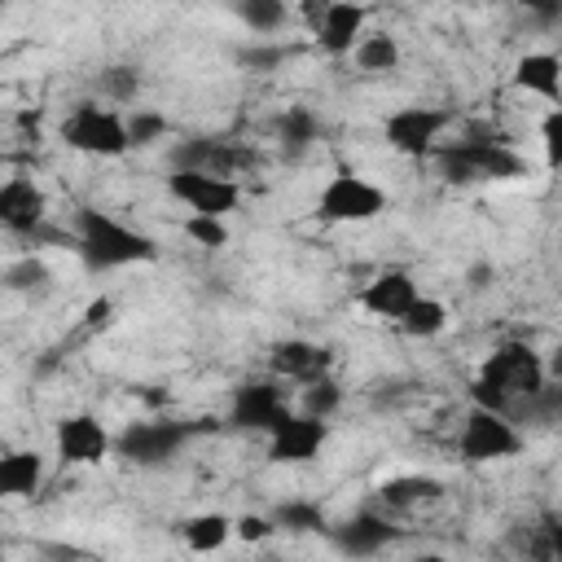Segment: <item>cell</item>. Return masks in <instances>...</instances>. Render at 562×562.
I'll list each match as a JSON object with an SVG mask.
<instances>
[{
	"instance_id": "obj_12",
	"label": "cell",
	"mask_w": 562,
	"mask_h": 562,
	"mask_svg": "<svg viewBox=\"0 0 562 562\" xmlns=\"http://www.w3.org/2000/svg\"><path fill=\"white\" fill-rule=\"evenodd\" d=\"M281 417H290L285 408V391L277 382H246L233 391V404H228V422L241 426V430H272Z\"/></svg>"
},
{
	"instance_id": "obj_17",
	"label": "cell",
	"mask_w": 562,
	"mask_h": 562,
	"mask_svg": "<svg viewBox=\"0 0 562 562\" xmlns=\"http://www.w3.org/2000/svg\"><path fill=\"white\" fill-rule=\"evenodd\" d=\"M171 162L176 167H189V171H215V176H233L246 158L228 145V140H215V136H184L176 149H171Z\"/></svg>"
},
{
	"instance_id": "obj_31",
	"label": "cell",
	"mask_w": 562,
	"mask_h": 562,
	"mask_svg": "<svg viewBox=\"0 0 562 562\" xmlns=\"http://www.w3.org/2000/svg\"><path fill=\"white\" fill-rule=\"evenodd\" d=\"M97 83H101V92L110 101H132L140 92V70H132V66H105Z\"/></svg>"
},
{
	"instance_id": "obj_13",
	"label": "cell",
	"mask_w": 562,
	"mask_h": 562,
	"mask_svg": "<svg viewBox=\"0 0 562 562\" xmlns=\"http://www.w3.org/2000/svg\"><path fill=\"white\" fill-rule=\"evenodd\" d=\"M48 215V198L35 189V180L26 176H9L0 184V224L18 237H31Z\"/></svg>"
},
{
	"instance_id": "obj_28",
	"label": "cell",
	"mask_w": 562,
	"mask_h": 562,
	"mask_svg": "<svg viewBox=\"0 0 562 562\" xmlns=\"http://www.w3.org/2000/svg\"><path fill=\"white\" fill-rule=\"evenodd\" d=\"M299 404H303V413L329 417V413H334V408L342 404V391H338V382H334L329 373H321V378L303 382V395H299Z\"/></svg>"
},
{
	"instance_id": "obj_37",
	"label": "cell",
	"mask_w": 562,
	"mask_h": 562,
	"mask_svg": "<svg viewBox=\"0 0 562 562\" xmlns=\"http://www.w3.org/2000/svg\"><path fill=\"white\" fill-rule=\"evenodd\" d=\"M470 400H474V404H483V408H496V413H505V408H509V400H505L496 386H487L483 378H474V382H470Z\"/></svg>"
},
{
	"instance_id": "obj_1",
	"label": "cell",
	"mask_w": 562,
	"mask_h": 562,
	"mask_svg": "<svg viewBox=\"0 0 562 562\" xmlns=\"http://www.w3.org/2000/svg\"><path fill=\"white\" fill-rule=\"evenodd\" d=\"M75 250L92 272H110V268H127V263H149L158 259V246L149 233L127 228L123 220L97 211V206H79L75 211Z\"/></svg>"
},
{
	"instance_id": "obj_4",
	"label": "cell",
	"mask_w": 562,
	"mask_h": 562,
	"mask_svg": "<svg viewBox=\"0 0 562 562\" xmlns=\"http://www.w3.org/2000/svg\"><path fill=\"white\" fill-rule=\"evenodd\" d=\"M518 452H522V435L505 413L483 408V404H474L465 413L461 435H457V457L465 465H492V461H505Z\"/></svg>"
},
{
	"instance_id": "obj_18",
	"label": "cell",
	"mask_w": 562,
	"mask_h": 562,
	"mask_svg": "<svg viewBox=\"0 0 562 562\" xmlns=\"http://www.w3.org/2000/svg\"><path fill=\"white\" fill-rule=\"evenodd\" d=\"M514 88H522L531 97H544V101H558L562 97V57H553V53H522L514 61Z\"/></svg>"
},
{
	"instance_id": "obj_9",
	"label": "cell",
	"mask_w": 562,
	"mask_h": 562,
	"mask_svg": "<svg viewBox=\"0 0 562 562\" xmlns=\"http://www.w3.org/2000/svg\"><path fill=\"white\" fill-rule=\"evenodd\" d=\"M443 127H448V110H435V105H404V110L386 114L382 136H386V145H391L395 154L426 158V154H435Z\"/></svg>"
},
{
	"instance_id": "obj_29",
	"label": "cell",
	"mask_w": 562,
	"mask_h": 562,
	"mask_svg": "<svg viewBox=\"0 0 562 562\" xmlns=\"http://www.w3.org/2000/svg\"><path fill=\"white\" fill-rule=\"evenodd\" d=\"M184 237L198 241L202 250H224V246H228L224 215H189V220H184Z\"/></svg>"
},
{
	"instance_id": "obj_19",
	"label": "cell",
	"mask_w": 562,
	"mask_h": 562,
	"mask_svg": "<svg viewBox=\"0 0 562 562\" xmlns=\"http://www.w3.org/2000/svg\"><path fill=\"white\" fill-rule=\"evenodd\" d=\"M391 540H395V527L373 509H360L356 518H347L338 527V549H347V553H378Z\"/></svg>"
},
{
	"instance_id": "obj_24",
	"label": "cell",
	"mask_w": 562,
	"mask_h": 562,
	"mask_svg": "<svg viewBox=\"0 0 562 562\" xmlns=\"http://www.w3.org/2000/svg\"><path fill=\"white\" fill-rule=\"evenodd\" d=\"M277 136H281V145H285L290 154H299V149H307V145L321 136V123H316V114H312L307 105H290V110H281V119H277Z\"/></svg>"
},
{
	"instance_id": "obj_6",
	"label": "cell",
	"mask_w": 562,
	"mask_h": 562,
	"mask_svg": "<svg viewBox=\"0 0 562 562\" xmlns=\"http://www.w3.org/2000/svg\"><path fill=\"white\" fill-rule=\"evenodd\" d=\"M479 378H483L487 386H496L505 400H536V395L544 391V382H549L544 360H540L527 342H501V347L483 360Z\"/></svg>"
},
{
	"instance_id": "obj_36",
	"label": "cell",
	"mask_w": 562,
	"mask_h": 562,
	"mask_svg": "<svg viewBox=\"0 0 562 562\" xmlns=\"http://www.w3.org/2000/svg\"><path fill=\"white\" fill-rule=\"evenodd\" d=\"M233 527H237V536L250 540V544H259V540H268V536L277 531V522H272V518H259V514H241Z\"/></svg>"
},
{
	"instance_id": "obj_3",
	"label": "cell",
	"mask_w": 562,
	"mask_h": 562,
	"mask_svg": "<svg viewBox=\"0 0 562 562\" xmlns=\"http://www.w3.org/2000/svg\"><path fill=\"white\" fill-rule=\"evenodd\" d=\"M61 140L79 154H97V158H119L132 149V132L127 119L101 101H79L66 119H61Z\"/></svg>"
},
{
	"instance_id": "obj_41",
	"label": "cell",
	"mask_w": 562,
	"mask_h": 562,
	"mask_svg": "<svg viewBox=\"0 0 562 562\" xmlns=\"http://www.w3.org/2000/svg\"><path fill=\"white\" fill-rule=\"evenodd\" d=\"M492 277H496V272H492V263H474V268H470V277H465V281H470V290H483V285H487V281H492Z\"/></svg>"
},
{
	"instance_id": "obj_27",
	"label": "cell",
	"mask_w": 562,
	"mask_h": 562,
	"mask_svg": "<svg viewBox=\"0 0 562 562\" xmlns=\"http://www.w3.org/2000/svg\"><path fill=\"white\" fill-rule=\"evenodd\" d=\"M233 13H237L250 31L268 35V31H281V22H285V0H233Z\"/></svg>"
},
{
	"instance_id": "obj_39",
	"label": "cell",
	"mask_w": 562,
	"mask_h": 562,
	"mask_svg": "<svg viewBox=\"0 0 562 562\" xmlns=\"http://www.w3.org/2000/svg\"><path fill=\"white\" fill-rule=\"evenodd\" d=\"M527 13H536V18H544V22H553L558 13H562V0H518Z\"/></svg>"
},
{
	"instance_id": "obj_34",
	"label": "cell",
	"mask_w": 562,
	"mask_h": 562,
	"mask_svg": "<svg viewBox=\"0 0 562 562\" xmlns=\"http://www.w3.org/2000/svg\"><path fill=\"white\" fill-rule=\"evenodd\" d=\"M127 132H132V145H154V140L167 136V119L154 114V110H136V114L127 119Z\"/></svg>"
},
{
	"instance_id": "obj_42",
	"label": "cell",
	"mask_w": 562,
	"mask_h": 562,
	"mask_svg": "<svg viewBox=\"0 0 562 562\" xmlns=\"http://www.w3.org/2000/svg\"><path fill=\"white\" fill-rule=\"evenodd\" d=\"M544 373H549V378H558V382H562V347H553V356H549V360H544Z\"/></svg>"
},
{
	"instance_id": "obj_14",
	"label": "cell",
	"mask_w": 562,
	"mask_h": 562,
	"mask_svg": "<svg viewBox=\"0 0 562 562\" xmlns=\"http://www.w3.org/2000/svg\"><path fill=\"white\" fill-rule=\"evenodd\" d=\"M417 294H422V290H417L413 272H404V268H386V272H378V277L360 290V307H364L369 316L400 321V316L413 307Z\"/></svg>"
},
{
	"instance_id": "obj_20",
	"label": "cell",
	"mask_w": 562,
	"mask_h": 562,
	"mask_svg": "<svg viewBox=\"0 0 562 562\" xmlns=\"http://www.w3.org/2000/svg\"><path fill=\"white\" fill-rule=\"evenodd\" d=\"M44 483V457L35 448H13L0 457V492L4 496H31Z\"/></svg>"
},
{
	"instance_id": "obj_2",
	"label": "cell",
	"mask_w": 562,
	"mask_h": 562,
	"mask_svg": "<svg viewBox=\"0 0 562 562\" xmlns=\"http://www.w3.org/2000/svg\"><path fill=\"white\" fill-rule=\"evenodd\" d=\"M435 167L448 184H483V180H522L527 162L492 136H465V140H448L435 145Z\"/></svg>"
},
{
	"instance_id": "obj_15",
	"label": "cell",
	"mask_w": 562,
	"mask_h": 562,
	"mask_svg": "<svg viewBox=\"0 0 562 562\" xmlns=\"http://www.w3.org/2000/svg\"><path fill=\"white\" fill-rule=\"evenodd\" d=\"M364 35V4L356 0H329L325 18L316 22V44L329 57H347Z\"/></svg>"
},
{
	"instance_id": "obj_32",
	"label": "cell",
	"mask_w": 562,
	"mask_h": 562,
	"mask_svg": "<svg viewBox=\"0 0 562 562\" xmlns=\"http://www.w3.org/2000/svg\"><path fill=\"white\" fill-rule=\"evenodd\" d=\"M290 57V48L285 44H246L241 53H237V61L246 66V70H255V75H268V70H281V61Z\"/></svg>"
},
{
	"instance_id": "obj_22",
	"label": "cell",
	"mask_w": 562,
	"mask_h": 562,
	"mask_svg": "<svg viewBox=\"0 0 562 562\" xmlns=\"http://www.w3.org/2000/svg\"><path fill=\"white\" fill-rule=\"evenodd\" d=\"M233 531H237V527H233L224 514H193L189 522H180V536H184V544H189L193 553H215V549H224Z\"/></svg>"
},
{
	"instance_id": "obj_5",
	"label": "cell",
	"mask_w": 562,
	"mask_h": 562,
	"mask_svg": "<svg viewBox=\"0 0 562 562\" xmlns=\"http://www.w3.org/2000/svg\"><path fill=\"white\" fill-rule=\"evenodd\" d=\"M382 211H386V193L356 171H334L316 193V220L325 224H369Z\"/></svg>"
},
{
	"instance_id": "obj_33",
	"label": "cell",
	"mask_w": 562,
	"mask_h": 562,
	"mask_svg": "<svg viewBox=\"0 0 562 562\" xmlns=\"http://www.w3.org/2000/svg\"><path fill=\"white\" fill-rule=\"evenodd\" d=\"M540 145H544V167L562 171V105H553L540 123Z\"/></svg>"
},
{
	"instance_id": "obj_16",
	"label": "cell",
	"mask_w": 562,
	"mask_h": 562,
	"mask_svg": "<svg viewBox=\"0 0 562 562\" xmlns=\"http://www.w3.org/2000/svg\"><path fill=\"white\" fill-rule=\"evenodd\" d=\"M268 369L277 378H294V382H312L329 369V351L307 342V338H281L268 347Z\"/></svg>"
},
{
	"instance_id": "obj_11",
	"label": "cell",
	"mask_w": 562,
	"mask_h": 562,
	"mask_svg": "<svg viewBox=\"0 0 562 562\" xmlns=\"http://www.w3.org/2000/svg\"><path fill=\"white\" fill-rule=\"evenodd\" d=\"M53 448L61 465H101L105 452L114 448V439L105 435V426L92 413H70L57 422L53 430Z\"/></svg>"
},
{
	"instance_id": "obj_38",
	"label": "cell",
	"mask_w": 562,
	"mask_h": 562,
	"mask_svg": "<svg viewBox=\"0 0 562 562\" xmlns=\"http://www.w3.org/2000/svg\"><path fill=\"white\" fill-rule=\"evenodd\" d=\"M114 321V299H92L83 312V329H105Z\"/></svg>"
},
{
	"instance_id": "obj_40",
	"label": "cell",
	"mask_w": 562,
	"mask_h": 562,
	"mask_svg": "<svg viewBox=\"0 0 562 562\" xmlns=\"http://www.w3.org/2000/svg\"><path fill=\"white\" fill-rule=\"evenodd\" d=\"M299 9H303V18H307V26H312V31H316V22H321V18H325V9H329V0H303V4H299Z\"/></svg>"
},
{
	"instance_id": "obj_10",
	"label": "cell",
	"mask_w": 562,
	"mask_h": 562,
	"mask_svg": "<svg viewBox=\"0 0 562 562\" xmlns=\"http://www.w3.org/2000/svg\"><path fill=\"white\" fill-rule=\"evenodd\" d=\"M329 439V417L316 413H290L268 430V461L277 465H303L316 461V452Z\"/></svg>"
},
{
	"instance_id": "obj_25",
	"label": "cell",
	"mask_w": 562,
	"mask_h": 562,
	"mask_svg": "<svg viewBox=\"0 0 562 562\" xmlns=\"http://www.w3.org/2000/svg\"><path fill=\"white\" fill-rule=\"evenodd\" d=\"M400 325H404V334H413V338H435V334H443V325H448V307H443L439 299H430V294H417L413 307L400 316Z\"/></svg>"
},
{
	"instance_id": "obj_30",
	"label": "cell",
	"mask_w": 562,
	"mask_h": 562,
	"mask_svg": "<svg viewBox=\"0 0 562 562\" xmlns=\"http://www.w3.org/2000/svg\"><path fill=\"white\" fill-rule=\"evenodd\" d=\"M4 285H9L13 294H31V290H44V285H48V268H44L35 255H26V259L9 263V272H4Z\"/></svg>"
},
{
	"instance_id": "obj_26",
	"label": "cell",
	"mask_w": 562,
	"mask_h": 562,
	"mask_svg": "<svg viewBox=\"0 0 562 562\" xmlns=\"http://www.w3.org/2000/svg\"><path fill=\"white\" fill-rule=\"evenodd\" d=\"M272 522L281 531H294V536H307V531H325V509L316 501H281Z\"/></svg>"
},
{
	"instance_id": "obj_21",
	"label": "cell",
	"mask_w": 562,
	"mask_h": 562,
	"mask_svg": "<svg viewBox=\"0 0 562 562\" xmlns=\"http://www.w3.org/2000/svg\"><path fill=\"white\" fill-rule=\"evenodd\" d=\"M378 496L391 505V509H413V505H426V501H439L443 496V483L430 479V474H395L378 487Z\"/></svg>"
},
{
	"instance_id": "obj_8",
	"label": "cell",
	"mask_w": 562,
	"mask_h": 562,
	"mask_svg": "<svg viewBox=\"0 0 562 562\" xmlns=\"http://www.w3.org/2000/svg\"><path fill=\"white\" fill-rule=\"evenodd\" d=\"M167 193L176 202H184L193 215H228L241 202V189L233 176H215V171H189L176 167L167 176Z\"/></svg>"
},
{
	"instance_id": "obj_23",
	"label": "cell",
	"mask_w": 562,
	"mask_h": 562,
	"mask_svg": "<svg viewBox=\"0 0 562 562\" xmlns=\"http://www.w3.org/2000/svg\"><path fill=\"white\" fill-rule=\"evenodd\" d=\"M351 57H356L360 70H369V75H386V70L400 66V44H395V35L373 31V35H360V44L351 48Z\"/></svg>"
},
{
	"instance_id": "obj_7",
	"label": "cell",
	"mask_w": 562,
	"mask_h": 562,
	"mask_svg": "<svg viewBox=\"0 0 562 562\" xmlns=\"http://www.w3.org/2000/svg\"><path fill=\"white\" fill-rule=\"evenodd\" d=\"M198 430H206L202 422H132L119 439H114V452L132 465H162L171 461Z\"/></svg>"
},
{
	"instance_id": "obj_35",
	"label": "cell",
	"mask_w": 562,
	"mask_h": 562,
	"mask_svg": "<svg viewBox=\"0 0 562 562\" xmlns=\"http://www.w3.org/2000/svg\"><path fill=\"white\" fill-rule=\"evenodd\" d=\"M540 536L531 540L536 558H562V518H544V527H536Z\"/></svg>"
}]
</instances>
